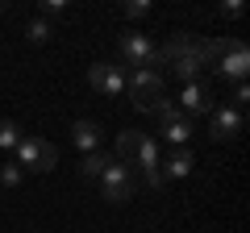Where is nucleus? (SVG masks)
Returning a JSON list of instances; mask_svg holds the SVG:
<instances>
[{
    "mask_svg": "<svg viewBox=\"0 0 250 233\" xmlns=\"http://www.w3.org/2000/svg\"><path fill=\"white\" fill-rule=\"evenodd\" d=\"M159 67H167L175 79L196 83L205 75V67H213V50H208V38L196 34H171L159 46Z\"/></svg>",
    "mask_w": 250,
    "mask_h": 233,
    "instance_id": "1",
    "label": "nucleus"
},
{
    "mask_svg": "<svg viewBox=\"0 0 250 233\" xmlns=\"http://www.w3.org/2000/svg\"><path fill=\"white\" fill-rule=\"evenodd\" d=\"M208 50H213V67H217V75H221L225 83H242V79H246L250 50H246L242 38H213Z\"/></svg>",
    "mask_w": 250,
    "mask_h": 233,
    "instance_id": "2",
    "label": "nucleus"
},
{
    "mask_svg": "<svg viewBox=\"0 0 250 233\" xmlns=\"http://www.w3.org/2000/svg\"><path fill=\"white\" fill-rule=\"evenodd\" d=\"M125 92H129L138 113H150V104L167 92V79L159 67H125Z\"/></svg>",
    "mask_w": 250,
    "mask_h": 233,
    "instance_id": "3",
    "label": "nucleus"
},
{
    "mask_svg": "<svg viewBox=\"0 0 250 233\" xmlns=\"http://www.w3.org/2000/svg\"><path fill=\"white\" fill-rule=\"evenodd\" d=\"M96 188H100V196L108 200V204H129V200L138 196V175H134V167L129 162H108L104 167V175L96 179Z\"/></svg>",
    "mask_w": 250,
    "mask_h": 233,
    "instance_id": "4",
    "label": "nucleus"
},
{
    "mask_svg": "<svg viewBox=\"0 0 250 233\" xmlns=\"http://www.w3.org/2000/svg\"><path fill=\"white\" fill-rule=\"evenodd\" d=\"M17 167L21 171H34V175H46V171H54L59 167V150H54V142H46V137H38V134H25L17 142Z\"/></svg>",
    "mask_w": 250,
    "mask_h": 233,
    "instance_id": "5",
    "label": "nucleus"
},
{
    "mask_svg": "<svg viewBox=\"0 0 250 233\" xmlns=\"http://www.w3.org/2000/svg\"><path fill=\"white\" fill-rule=\"evenodd\" d=\"M117 50H121V67H159V46L138 29H125Z\"/></svg>",
    "mask_w": 250,
    "mask_h": 233,
    "instance_id": "6",
    "label": "nucleus"
},
{
    "mask_svg": "<svg viewBox=\"0 0 250 233\" xmlns=\"http://www.w3.org/2000/svg\"><path fill=\"white\" fill-rule=\"evenodd\" d=\"M175 108L188 116V121H192V116H208V113L217 108V104H213V88H208L205 79L184 83V88H179V96H175Z\"/></svg>",
    "mask_w": 250,
    "mask_h": 233,
    "instance_id": "7",
    "label": "nucleus"
},
{
    "mask_svg": "<svg viewBox=\"0 0 250 233\" xmlns=\"http://www.w3.org/2000/svg\"><path fill=\"white\" fill-rule=\"evenodd\" d=\"M88 83L100 92V96H121L125 92V67L113 63V58H100V63L88 67Z\"/></svg>",
    "mask_w": 250,
    "mask_h": 233,
    "instance_id": "8",
    "label": "nucleus"
},
{
    "mask_svg": "<svg viewBox=\"0 0 250 233\" xmlns=\"http://www.w3.org/2000/svg\"><path fill=\"white\" fill-rule=\"evenodd\" d=\"M242 125H246V113L233 104H221L208 113V137L213 142H233V137L242 134Z\"/></svg>",
    "mask_w": 250,
    "mask_h": 233,
    "instance_id": "9",
    "label": "nucleus"
},
{
    "mask_svg": "<svg viewBox=\"0 0 250 233\" xmlns=\"http://www.w3.org/2000/svg\"><path fill=\"white\" fill-rule=\"evenodd\" d=\"M192 171H196V154L188 150H171L167 158L159 162V175H163V183H171V179H188V175H192Z\"/></svg>",
    "mask_w": 250,
    "mask_h": 233,
    "instance_id": "10",
    "label": "nucleus"
},
{
    "mask_svg": "<svg viewBox=\"0 0 250 233\" xmlns=\"http://www.w3.org/2000/svg\"><path fill=\"white\" fill-rule=\"evenodd\" d=\"M192 134H196L192 121H188V116H175V121H163L159 125V137H154V142H167L171 150H184V146L192 142Z\"/></svg>",
    "mask_w": 250,
    "mask_h": 233,
    "instance_id": "11",
    "label": "nucleus"
},
{
    "mask_svg": "<svg viewBox=\"0 0 250 233\" xmlns=\"http://www.w3.org/2000/svg\"><path fill=\"white\" fill-rule=\"evenodd\" d=\"M71 146L80 154H96L100 150V125L96 121H75L71 125Z\"/></svg>",
    "mask_w": 250,
    "mask_h": 233,
    "instance_id": "12",
    "label": "nucleus"
},
{
    "mask_svg": "<svg viewBox=\"0 0 250 233\" xmlns=\"http://www.w3.org/2000/svg\"><path fill=\"white\" fill-rule=\"evenodd\" d=\"M108 162H113V154H104V150H96V154H83V158H80V175H83L88 183H96L100 175H104V167H108Z\"/></svg>",
    "mask_w": 250,
    "mask_h": 233,
    "instance_id": "13",
    "label": "nucleus"
},
{
    "mask_svg": "<svg viewBox=\"0 0 250 233\" xmlns=\"http://www.w3.org/2000/svg\"><path fill=\"white\" fill-rule=\"evenodd\" d=\"M150 116H154V121L163 125V121H175V116H184V113L175 108V96H167V92H163V96L150 104Z\"/></svg>",
    "mask_w": 250,
    "mask_h": 233,
    "instance_id": "14",
    "label": "nucleus"
},
{
    "mask_svg": "<svg viewBox=\"0 0 250 233\" xmlns=\"http://www.w3.org/2000/svg\"><path fill=\"white\" fill-rule=\"evenodd\" d=\"M25 38H29V42H34V46H46V42H50V38H54V25H50V21H46V17H34V21H29V25H25Z\"/></svg>",
    "mask_w": 250,
    "mask_h": 233,
    "instance_id": "15",
    "label": "nucleus"
},
{
    "mask_svg": "<svg viewBox=\"0 0 250 233\" xmlns=\"http://www.w3.org/2000/svg\"><path fill=\"white\" fill-rule=\"evenodd\" d=\"M21 137H25V129H21L17 121H9V116H4V121H0V150H17Z\"/></svg>",
    "mask_w": 250,
    "mask_h": 233,
    "instance_id": "16",
    "label": "nucleus"
},
{
    "mask_svg": "<svg viewBox=\"0 0 250 233\" xmlns=\"http://www.w3.org/2000/svg\"><path fill=\"white\" fill-rule=\"evenodd\" d=\"M21 179H25V171H21L13 158L0 162V188H9V192H13V188H21Z\"/></svg>",
    "mask_w": 250,
    "mask_h": 233,
    "instance_id": "17",
    "label": "nucleus"
},
{
    "mask_svg": "<svg viewBox=\"0 0 250 233\" xmlns=\"http://www.w3.org/2000/svg\"><path fill=\"white\" fill-rule=\"evenodd\" d=\"M134 142H138V129H121V134H117V150H113V158H117V162H129Z\"/></svg>",
    "mask_w": 250,
    "mask_h": 233,
    "instance_id": "18",
    "label": "nucleus"
},
{
    "mask_svg": "<svg viewBox=\"0 0 250 233\" xmlns=\"http://www.w3.org/2000/svg\"><path fill=\"white\" fill-rule=\"evenodd\" d=\"M121 17L125 21H142V17H150V4L146 0H129V4H121Z\"/></svg>",
    "mask_w": 250,
    "mask_h": 233,
    "instance_id": "19",
    "label": "nucleus"
},
{
    "mask_svg": "<svg viewBox=\"0 0 250 233\" xmlns=\"http://www.w3.org/2000/svg\"><path fill=\"white\" fill-rule=\"evenodd\" d=\"M246 100H250V83L242 79V83H233V96H229V104H233V108H242V113H246Z\"/></svg>",
    "mask_w": 250,
    "mask_h": 233,
    "instance_id": "20",
    "label": "nucleus"
},
{
    "mask_svg": "<svg viewBox=\"0 0 250 233\" xmlns=\"http://www.w3.org/2000/svg\"><path fill=\"white\" fill-rule=\"evenodd\" d=\"M67 13V0H42V17L50 21V17H62Z\"/></svg>",
    "mask_w": 250,
    "mask_h": 233,
    "instance_id": "21",
    "label": "nucleus"
},
{
    "mask_svg": "<svg viewBox=\"0 0 250 233\" xmlns=\"http://www.w3.org/2000/svg\"><path fill=\"white\" fill-rule=\"evenodd\" d=\"M217 13H221V17H229V21H238V17H242V4H221Z\"/></svg>",
    "mask_w": 250,
    "mask_h": 233,
    "instance_id": "22",
    "label": "nucleus"
},
{
    "mask_svg": "<svg viewBox=\"0 0 250 233\" xmlns=\"http://www.w3.org/2000/svg\"><path fill=\"white\" fill-rule=\"evenodd\" d=\"M4 13H9V4H4V0H0V17H4Z\"/></svg>",
    "mask_w": 250,
    "mask_h": 233,
    "instance_id": "23",
    "label": "nucleus"
}]
</instances>
